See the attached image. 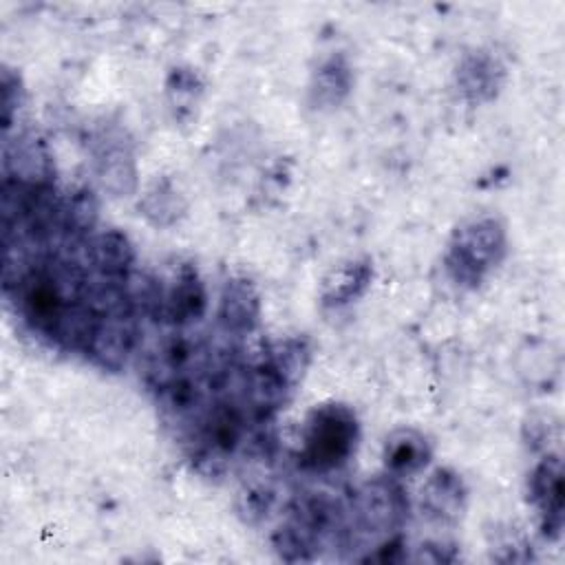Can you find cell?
I'll list each match as a JSON object with an SVG mask.
<instances>
[{"label": "cell", "mask_w": 565, "mask_h": 565, "mask_svg": "<svg viewBox=\"0 0 565 565\" xmlns=\"http://www.w3.org/2000/svg\"><path fill=\"white\" fill-rule=\"evenodd\" d=\"M457 558V552L452 545H444V543H428L422 545L419 554L415 556L417 563H452Z\"/></svg>", "instance_id": "484cf974"}, {"label": "cell", "mask_w": 565, "mask_h": 565, "mask_svg": "<svg viewBox=\"0 0 565 565\" xmlns=\"http://www.w3.org/2000/svg\"><path fill=\"white\" fill-rule=\"evenodd\" d=\"M353 88V73L342 53H333L318 64L309 82V102L318 110L338 108Z\"/></svg>", "instance_id": "5bb4252c"}, {"label": "cell", "mask_w": 565, "mask_h": 565, "mask_svg": "<svg viewBox=\"0 0 565 565\" xmlns=\"http://www.w3.org/2000/svg\"><path fill=\"white\" fill-rule=\"evenodd\" d=\"M97 201L90 190H75L60 199V232L68 238L86 236L97 223Z\"/></svg>", "instance_id": "d6986e66"}, {"label": "cell", "mask_w": 565, "mask_h": 565, "mask_svg": "<svg viewBox=\"0 0 565 565\" xmlns=\"http://www.w3.org/2000/svg\"><path fill=\"white\" fill-rule=\"evenodd\" d=\"M97 174L113 194H130L137 185L132 152L121 139H106L97 150Z\"/></svg>", "instance_id": "e0dca14e"}, {"label": "cell", "mask_w": 565, "mask_h": 565, "mask_svg": "<svg viewBox=\"0 0 565 565\" xmlns=\"http://www.w3.org/2000/svg\"><path fill=\"white\" fill-rule=\"evenodd\" d=\"M508 252V234L499 218L481 216L455 230L444 265L452 282L477 289L503 260Z\"/></svg>", "instance_id": "7a4b0ae2"}, {"label": "cell", "mask_w": 565, "mask_h": 565, "mask_svg": "<svg viewBox=\"0 0 565 565\" xmlns=\"http://www.w3.org/2000/svg\"><path fill=\"white\" fill-rule=\"evenodd\" d=\"M360 441V422L355 411L342 402H324L313 406L300 433L298 466L311 475H329L340 470Z\"/></svg>", "instance_id": "6da1fadb"}, {"label": "cell", "mask_w": 565, "mask_h": 565, "mask_svg": "<svg viewBox=\"0 0 565 565\" xmlns=\"http://www.w3.org/2000/svg\"><path fill=\"white\" fill-rule=\"evenodd\" d=\"M216 318L232 335L252 333L260 322V296L254 282L243 276L227 278L218 296Z\"/></svg>", "instance_id": "8fae6325"}, {"label": "cell", "mask_w": 565, "mask_h": 565, "mask_svg": "<svg viewBox=\"0 0 565 565\" xmlns=\"http://www.w3.org/2000/svg\"><path fill=\"white\" fill-rule=\"evenodd\" d=\"M408 516V499L395 477H375L360 486L353 497V519L371 536L397 532Z\"/></svg>", "instance_id": "277c9868"}, {"label": "cell", "mask_w": 565, "mask_h": 565, "mask_svg": "<svg viewBox=\"0 0 565 565\" xmlns=\"http://www.w3.org/2000/svg\"><path fill=\"white\" fill-rule=\"evenodd\" d=\"M141 214L157 227H168L177 223L185 212V201L168 179H159L143 194L139 203Z\"/></svg>", "instance_id": "ac0fdd59"}, {"label": "cell", "mask_w": 565, "mask_h": 565, "mask_svg": "<svg viewBox=\"0 0 565 565\" xmlns=\"http://www.w3.org/2000/svg\"><path fill=\"white\" fill-rule=\"evenodd\" d=\"M373 282L371 258H353L333 267L320 287V302L329 309H340L366 294Z\"/></svg>", "instance_id": "4fadbf2b"}, {"label": "cell", "mask_w": 565, "mask_h": 565, "mask_svg": "<svg viewBox=\"0 0 565 565\" xmlns=\"http://www.w3.org/2000/svg\"><path fill=\"white\" fill-rule=\"evenodd\" d=\"M55 163L49 146L33 132L20 135L15 141L4 139L2 179L24 185H53Z\"/></svg>", "instance_id": "52a82bcc"}, {"label": "cell", "mask_w": 565, "mask_h": 565, "mask_svg": "<svg viewBox=\"0 0 565 565\" xmlns=\"http://www.w3.org/2000/svg\"><path fill=\"white\" fill-rule=\"evenodd\" d=\"M205 311H207L205 285L196 267L185 263L179 267L170 287L163 294L159 291L157 313L174 327H188L192 322H199L205 316Z\"/></svg>", "instance_id": "ba28073f"}, {"label": "cell", "mask_w": 565, "mask_h": 565, "mask_svg": "<svg viewBox=\"0 0 565 565\" xmlns=\"http://www.w3.org/2000/svg\"><path fill=\"white\" fill-rule=\"evenodd\" d=\"M88 260L104 280H126L135 263V247L124 232L106 230L90 238Z\"/></svg>", "instance_id": "9a60e30c"}, {"label": "cell", "mask_w": 565, "mask_h": 565, "mask_svg": "<svg viewBox=\"0 0 565 565\" xmlns=\"http://www.w3.org/2000/svg\"><path fill=\"white\" fill-rule=\"evenodd\" d=\"M527 494L539 512V525L547 541L563 534V463L558 455H545L530 472Z\"/></svg>", "instance_id": "8992f818"}, {"label": "cell", "mask_w": 565, "mask_h": 565, "mask_svg": "<svg viewBox=\"0 0 565 565\" xmlns=\"http://www.w3.org/2000/svg\"><path fill=\"white\" fill-rule=\"evenodd\" d=\"M455 84L468 104H488L497 99L505 84V66L490 51H470L461 57L455 71Z\"/></svg>", "instance_id": "9c48e42d"}, {"label": "cell", "mask_w": 565, "mask_h": 565, "mask_svg": "<svg viewBox=\"0 0 565 565\" xmlns=\"http://www.w3.org/2000/svg\"><path fill=\"white\" fill-rule=\"evenodd\" d=\"M294 386L300 384L302 375L309 369L311 362V344L302 335H291L285 340H278L263 353Z\"/></svg>", "instance_id": "ffe728a7"}, {"label": "cell", "mask_w": 565, "mask_h": 565, "mask_svg": "<svg viewBox=\"0 0 565 565\" xmlns=\"http://www.w3.org/2000/svg\"><path fill=\"white\" fill-rule=\"evenodd\" d=\"M203 355H205V347L196 338H188V335L168 338L152 358V366H150L152 384L157 386L172 375L203 369V362H201Z\"/></svg>", "instance_id": "2e32d148"}, {"label": "cell", "mask_w": 565, "mask_h": 565, "mask_svg": "<svg viewBox=\"0 0 565 565\" xmlns=\"http://www.w3.org/2000/svg\"><path fill=\"white\" fill-rule=\"evenodd\" d=\"M382 459L391 477H413L430 463L433 446L424 433L415 428H397L386 437Z\"/></svg>", "instance_id": "7c38bea8"}, {"label": "cell", "mask_w": 565, "mask_h": 565, "mask_svg": "<svg viewBox=\"0 0 565 565\" xmlns=\"http://www.w3.org/2000/svg\"><path fill=\"white\" fill-rule=\"evenodd\" d=\"M166 93L177 119H185L192 115L194 104L203 93V82L196 71L188 66H177L170 71L166 79Z\"/></svg>", "instance_id": "44dd1931"}, {"label": "cell", "mask_w": 565, "mask_h": 565, "mask_svg": "<svg viewBox=\"0 0 565 565\" xmlns=\"http://www.w3.org/2000/svg\"><path fill=\"white\" fill-rule=\"evenodd\" d=\"M276 505V490L267 483H254L238 494L236 510L245 523H260Z\"/></svg>", "instance_id": "603a6c76"}, {"label": "cell", "mask_w": 565, "mask_h": 565, "mask_svg": "<svg viewBox=\"0 0 565 565\" xmlns=\"http://www.w3.org/2000/svg\"><path fill=\"white\" fill-rule=\"evenodd\" d=\"M137 335L135 302L99 311L86 355L104 371H119L135 351Z\"/></svg>", "instance_id": "5b68a950"}, {"label": "cell", "mask_w": 565, "mask_h": 565, "mask_svg": "<svg viewBox=\"0 0 565 565\" xmlns=\"http://www.w3.org/2000/svg\"><path fill=\"white\" fill-rule=\"evenodd\" d=\"M468 501V488L459 472L450 468H437L422 486L419 505L422 512L437 523H455L461 519Z\"/></svg>", "instance_id": "30bf717a"}, {"label": "cell", "mask_w": 565, "mask_h": 565, "mask_svg": "<svg viewBox=\"0 0 565 565\" xmlns=\"http://www.w3.org/2000/svg\"><path fill=\"white\" fill-rule=\"evenodd\" d=\"M406 541L404 536H399L397 532L388 534L377 547H373V552H369L366 556H362V563H380V565H395V563H404L408 561V552H406Z\"/></svg>", "instance_id": "d4e9b609"}, {"label": "cell", "mask_w": 565, "mask_h": 565, "mask_svg": "<svg viewBox=\"0 0 565 565\" xmlns=\"http://www.w3.org/2000/svg\"><path fill=\"white\" fill-rule=\"evenodd\" d=\"M271 545L276 550V554L287 561V563H300V561H313L318 556V545L313 543V539L309 534H305L296 523L287 521L285 525H280L274 536H271Z\"/></svg>", "instance_id": "7402d4cb"}, {"label": "cell", "mask_w": 565, "mask_h": 565, "mask_svg": "<svg viewBox=\"0 0 565 565\" xmlns=\"http://www.w3.org/2000/svg\"><path fill=\"white\" fill-rule=\"evenodd\" d=\"M2 130L4 135H9V128L24 102V88H22V79L18 73H13V68L4 66L2 68Z\"/></svg>", "instance_id": "cb8c5ba5"}, {"label": "cell", "mask_w": 565, "mask_h": 565, "mask_svg": "<svg viewBox=\"0 0 565 565\" xmlns=\"http://www.w3.org/2000/svg\"><path fill=\"white\" fill-rule=\"evenodd\" d=\"M247 411L243 399H216L194 419L190 457L201 472L216 475L236 455L247 437Z\"/></svg>", "instance_id": "3957f363"}]
</instances>
